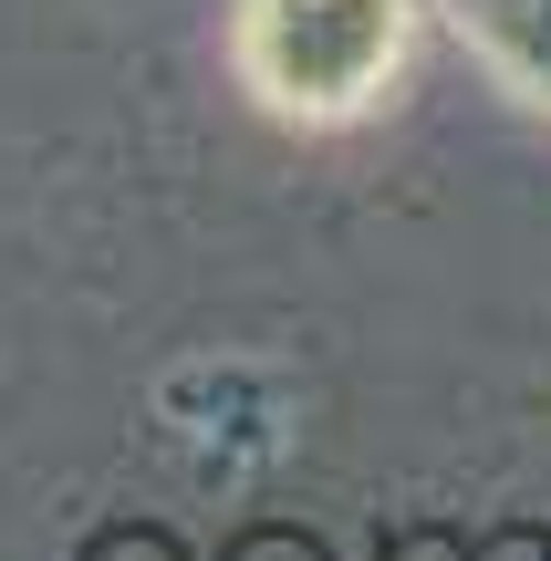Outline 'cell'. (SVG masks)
<instances>
[{
    "label": "cell",
    "mask_w": 551,
    "mask_h": 561,
    "mask_svg": "<svg viewBox=\"0 0 551 561\" xmlns=\"http://www.w3.org/2000/svg\"><path fill=\"white\" fill-rule=\"evenodd\" d=\"M406 62V0H240V73L271 115H365Z\"/></svg>",
    "instance_id": "obj_1"
}]
</instances>
